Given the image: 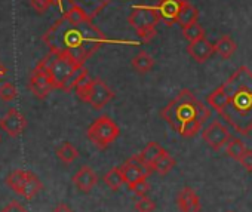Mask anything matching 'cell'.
Segmentation results:
<instances>
[{
    "mask_svg": "<svg viewBox=\"0 0 252 212\" xmlns=\"http://www.w3.org/2000/svg\"><path fill=\"white\" fill-rule=\"evenodd\" d=\"M208 104L240 135L252 131V71L239 67L208 95Z\"/></svg>",
    "mask_w": 252,
    "mask_h": 212,
    "instance_id": "1",
    "label": "cell"
},
{
    "mask_svg": "<svg viewBox=\"0 0 252 212\" xmlns=\"http://www.w3.org/2000/svg\"><path fill=\"white\" fill-rule=\"evenodd\" d=\"M42 40L49 51L67 55L79 65H85L86 60L108 42L104 33L95 27L92 21L71 24L64 17L43 34Z\"/></svg>",
    "mask_w": 252,
    "mask_h": 212,
    "instance_id": "2",
    "label": "cell"
},
{
    "mask_svg": "<svg viewBox=\"0 0 252 212\" xmlns=\"http://www.w3.org/2000/svg\"><path fill=\"white\" fill-rule=\"evenodd\" d=\"M160 116L177 134L190 138L200 132L203 123L211 118V110L191 91L183 89L166 107H163Z\"/></svg>",
    "mask_w": 252,
    "mask_h": 212,
    "instance_id": "3",
    "label": "cell"
},
{
    "mask_svg": "<svg viewBox=\"0 0 252 212\" xmlns=\"http://www.w3.org/2000/svg\"><path fill=\"white\" fill-rule=\"evenodd\" d=\"M128 21H129L131 27L135 29L140 39L144 43H147L156 36V26L159 24L160 17H159V12L156 8L138 5L131 9Z\"/></svg>",
    "mask_w": 252,
    "mask_h": 212,
    "instance_id": "4",
    "label": "cell"
},
{
    "mask_svg": "<svg viewBox=\"0 0 252 212\" xmlns=\"http://www.w3.org/2000/svg\"><path fill=\"white\" fill-rule=\"evenodd\" d=\"M119 134H120L119 126L108 116L98 118L88 128V132H86L89 141L101 150L107 149L111 143H114L117 140Z\"/></svg>",
    "mask_w": 252,
    "mask_h": 212,
    "instance_id": "5",
    "label": "cell"
},
{
    "mask_svg": "<svg viewBox=\"0 0 252 212\" xmlns=\"http://www.w3.org/2000/svg\"><path fill=\"white\" fill-rule=\"evenodd\" d=\"M6 184L24 199H33L43 188V184L37 178V175L29 171H21V169L9 174L6 178Z\"/></svg>",
    "mask_w": 252,
    "mask_h": 212,
    "instance_id": "6",
    "label": "cell"
},
{
    "mask_svg": "<svg viewBox=\"0 0 252 212\" xmlns=\"http://www.w3.org/2000/svg\"><path fill=\"white\" fill-rule=\"evenodd\" d=\"M202 138L212 150L218 151L230 141L231 137H230V132L227 131V128L221 122L214 121L203 129Z\"/></svg>",
    "mask_w": 252,
    "mask_h": 212,
    "instance_id": "7",
    "label": "cell"
},
{
    "mask_svg": "<svg viewBox=\"0 0 252 212\" xmlns=\"http://www.w3.org/2000/svg\"><path fill=\"white\" fill-rule=\"evenodd\" d=\"M113 98H114V92L101 79H92L88 99H86L88 104H91L95 110H101Z\"/></svg>",
    "mask_w": 252,
    "mask_h": 212,
    "instance_id": "8",
    "label": "cell"
},
{
    "mask_svg": "<svg viewBox=\"0 0 252 212\" xmlns=\"http://www.w3.org/2000/svg\"><path fill=\"white\" fill-rule=\"evenodd\" d=\"M80 67H83V65H79L70 57L60 55L58 60L55 61V64L52 65V68L49 70V76H51V80H52L54 86L55 88H61L63 83L71 76V73L74 70L80 68Z\"/></svg>",
    "mask_w": 252,
    "mask_h": 212,
    "instance_id": "9",
    "label": "cell"
},
{
    "mask_svg": "<svg viewBox=\"0 0 252 212\" xmlns=\"http://www.w3.org/2000/svg\"><path fill=\"white\" fill-rule=\"evenodd\" d=\"M27 121L17 109H11L2 119H0V129L5 131L9 137H18L24 132Z\"/></svg>",
    "mask_w": 252,
    "mask_h": 212,
    "instance_id": "10",
    "label": "cell"
},
{
    "mask_svg": "<svg viewBox=\"0 0 252 212\" xmlns=\"http://www.w3.org/2000/svg\"><path fill=\"white\" fill-rule=\"evenodd\" d=\"M29 88L37 98H45L49 95V92L55 86H54L48 71H43V70L34 67V70L32 71V76H30Z\"/></svg>",
    "mask_w": 252,
    "mask_h": 212,
    "instance_id": "11",
    "label": "cell"
},
{
    "mask_svg": "<svg viewBox=\"0 0 252 212\" xmlns=\"http://www.w3.org/2000/svg\"><path fill=\"white\" fill-rule=\"evenodd\" d=\"M181 6H183V0H159L156 9L159 12L160 20H163L166 26H174L177 24Z\"/></svg>",
    "mask_w": 252,
    "mask_h": 212,
    "instance_id": "12",
    "label": "cell"
},
{
    "mask_svg": "<svg viewBox=\"0 0 252 212\" xmlns=\"http://www.w3.org/2000/svg\"><path fill=\"white\" fill-rule=\"evenodd\" d=\"M215 52V46L208 40V39H199V40H196V42H191V43H189V46H187V54L196 61V62H199V64H202V62H205V61H208L211 57H212V54Z\"/></svg>",
    "mask_w": 252,
    "mask_h": 212,
    "instance_id": "13",
    "label": "cell"
},
{
    "mask_svg": "<svg viewBox=\"0 0 252 212\" xmlns=\"http://www.w3.org/2000/svg\"><path fill=\"white\" fill-rule=\"evenodd\" d=\"M177 206L181 212H200V200L193 188L184 187L177 196Z\"/></svg>",
    "mask_w": 252,
    "mask_h": 212,
    "instance_id": "14",
    "label": "cell"
},
{
    "mask_svg": "<svg viewBox=\"0 0 252 212\" xmlns=\"http://www.w3.org/2000/svg\"><path fill=\"white\" fill-rule=\"evenodd\" d=\"M73 182L77 187V190L83 193H89L96 185L98 177L91 166H82L73 177Z\"/></svg>",
    "mask_w": 252,
    "mask_h": 212,
    "instance_id": "15",
    "label": "cell"
},
{
    "mask_svg": "<svg viewBox=\"0 0 252 212\" xmlns=\"http://www.w3.org/2000/svg\"><path fill=\"white\" fill-rule=\"evenodd\" d=\"M111 2L113 0H68V5L70 6L76 5V6L82 8L88 14V17L92 20Z\"/></svg>",
    "mask_w": 252,
    "mask_h": 212,
    "instance_id": "16",
    "label": "cell"
},
{
    "mask_svg": "<svg viewBox=\"0 0 252 212\" xmlns=\"http://www.w3.org/2000/svg\"><path fill=\"white\" fill-rule=\"evenodd\" d=\"M197 18H199L197 8L193 6L190 2H187V0H183V6H181V11L178 14L177 24H180L181 27H187L190 24L197 23Z\"/></svg>",
    "mask_w": 252,
    "mask_h": 212,
    "instance_id": "17",
    "label": "cell"
},
{
    "mask_svg": "<svg viewBox=\"0 0 252 212\" xmlns=\"http://www.w3.org/2000/svg\"><path fill=\"white\" fill-rule=\"evenodd\" d=\"M214 46H215V52L224 60H228L236 52V43L228 34L221 36Z\"/></svg>",
    "mask_w": 252,
    "mask_h": 212,
    "instance_id": "18",
    "label": "cell"
},
{
    "mask_svg": "<svg viewBox=\"0 0 252 212\" xmlns=\"http://www.w3.org/2000/svg\"><path fill=\"white\" fill-rule=\"evenodd\" d=\"M131 65L132 68H135L138 73L144 74V73H149L153 65H155V61L152 58V55H149L146 51H140L132 60H131Z\"/></svg>",
    "mask_w": 252,
    "mask_h": 212,
    "instance_id": "19",
    "label": "cell"
},
{
    "mask_svg": "<svg viewBox=\"0 0 252 212\" xmlns=\"http://www.w3.org/2000/svg\"><path fill=\"white\" fill-rule=\"evenodd\" d=\"M175 166V159L165 150L153 163V171L158 172L159 175H166L169 174Z\"/></svg>",
    "mask_w": 252,
    "mask_h": 212,
    "instance_id": "20",
    "label": "cell"
},
{
    "mask_svg": "<svg viewBox=\"0 0 252 212\" xmlns=\"http://www.w3.org/2000/svg\"><path fill=\"white\" fill-rule=\"evenodd\" d=\"M165 151V149L162 147V146H159L158 143H149L147 144V147L140 153V157H141V160L144 162V163H147L149 166H152L153 168V163H155V160L162 154Z\"/></svg>",
    "mask_w": 252,
    "mask_h": 212,
    "instance_id": "21",
    "label": "cell"
},
{
    "mask_svg": "<svg viewBox=\"0 0 252 212\" xmlns=\"http://www.w3.org/2000/svg\"><path fill=\"white\" fill-rule=\"evenodd\" d=\"M57 156L61 162L64 163H73L77 157H79V151L77 149L70 144V143H63L58 149H57Z\"/></svg>",
    "mask_w": 252,
    "mask_h": 212,
    "instance_id": "22",
    "label": "cell"
},
{
    "mask_svg": "<svg viewBox=\"0 0 252 212\" xmlns=\"http://www.w3.org/2000/svg\"><path fill=\"white\" fill-rule=\"evenodd\" d=\"M104 182L111 188V190H119L123 184H125V178H123V172L120 168H113L110 169L105 175H104Z\"/></svg>",
    "mask_w": 252,
    "mask_h": 212,
    "instance_id": "23",
    "label": "cell"
},
{
    "mask_svg": "<svg viewBox=\"0 0 252 212\" xmlns=\"http://www.w3.org/2000/svg\"><path fill=\"white\" fill-rule=\"evenodd\" d=\"M63 17H64L67 21H70L71 24H82V23H85V21H92V20L88 17V14H86L82 8H79V6H76V5L70 6V8L64 12Z\"/></svg>",
    "mask_w": 252,
    "mask_h": 212,
    "instance_id": "24",
    "label": "cell"
},
{
    "mask_svg": "<svg viewBox=\"0 0 252 212\" xmlns=\"http://www.w3.org/2000/svg\"><path fill=\"white\" fill-rule=\"evenodd\" d=\"M183 36L184 39L191 43V42H196L199 39H203L205 37V30L200 24L194 23V24H190L187 27H183Z\"/></svg>",
    "mask_w": 252,
    "mask_h": 212,
    "instance_id": "25",
    "label": "cell"
},
{
    "mask_svg": "<svg viewBox=\"0 0 252 212\" xmlns=\"http://www.w3.org/2000/svg\"><path fill=\"white\" fill-rule=\"evenodd\" d=\"M91 82H92V79L89 77V73H88V70H86V71L82 74V77L79 79V82H77V85H76V88H74L76 95H77L82 101H85V102H86V99H88Z\"/></svg>",
    "mask_w": 252,
    "mask_h": 212,
    "instance_id": "26",
    "label": "cell"
},
{
    "mask_svg": "<svg viewBox=\"0 0 252 212\" xmlns=\"http://www.w3.org/2000/svg\"><path fill=\"white\" fill-rule=\"evenodd\" d=\"M245 151H246V147H245V144H243L242 140H239V138H230V141H228V144H227V154H228L230 157L239 160L240 156H242Z\"/></svg>",
    "mask_w": 252,
    "mask_h": 212,
    "instance_id": "27",
    "label": "cell"
},
{
    "mask_svg": "<svg viewBox=\"0 0 252 212\" xmlns=\"http://www.w3.org/2000/svg\"><path fill=\"white\" fill-rule=\"evenodd\" d=\"M86 71V68H85V65L83 67H80V68H77V70H74L73 73H71V76L63 83V86L60 88V89H63V91H65V92H70V91H73L74 88H76V85H77V82H79V79L82 77V74Z\"/></svg>",
    "mask_w": 252,
    "mask_h": 212,
    "instance_id": "28",
    "label": "cell"
},
{
    "mask_svg": "<svg viewBox=\"0 0 252 212\" xmlns=\"http://www.w3.org/2000/svg\"><path fill=\"white\" fill-rule=\"evenodd\" d=\"M17 98V88L14 83L8 82L0 86V99L5 102H11Z\"/></svg>",
    "mask_w": 252,
    "mask_h": 212,
    "instance_id": "29",
    "label": "cell"
},
{
    "mask_svg": "<svg viewBox=\"0 0 252 212\" xmlns=\"http://www.w3.org/2000/svg\"><path fill=\"white\" fill-rule=\"evenodd\" d=\"M135 209L138 212H153L156 209V203L147 197V196H141L137 202H135Z\"/></svg>",
    "mask_w": 252,
    "mask_h": 212,
    "instance_id": "30",
    "label": "cell"
},
{
    "mask_svg": "<svg viewBox=\"0 0 252 212\" xmlns=\"http://www.w3.org/2000/svg\"><path fill=\"white\" fill-rule=\"evenodd\" d=\"M58 57H60V54H57V52H52V51H49V54L36 65L37 68H40V70H43V71H48L49 73V70L52 68V65L55 64V61L58 60Z\"/></svg>",
    "mask_w": 252,
    "mask_h": 212,
    "instance_id": "31",
    "label": "cell"
},
{
    "mask_svg": "<svg viewBox=\"0 0 252 212\" xmlns=\"http://www.w3.org/2000/svg\"><path fill=\"white\" fill-rule=\"evenodd\" d=\"M128 187H129V190H132L140 197L141 196H146L147 191L150 190V184L147 182V178H141V180H138L137 182H134V184H131Z\"/></svg>",
    "mask_w": 252,
    "mask_h": 212,
    "instance_id": "32",
    "label": "cell"
},
{
    "mask_svg": "<svg viewBox=\"0 0 252 212\" xmlns=\"http://www.w3.org/2000/svg\"><path fill=\"white\" fill-rule=\"evenodd\" d=\"M30 3L39 14H43L54 5V0H30Z\"/></svg>",
    "mask_w": 252,
    "mask_h": 212,
    "instance_id": "33",
    "label": "cell"
},
{
    "mask_svg": "<svg viewBox=\"0 0 252 212\" xmlns=\"http://www.w3.org/2000/svg\"><path fill=\"white\" fill-rule=\"evenodd\" d=\"M237 162H240V165H242L248 172H252V150L246 149V151L240 156V159H239Z\"/></svg>",
    "mask_w": 252,
    "mask_h": 212,
    "instance_id": "34",
    "label": "cell"
},
{
    "mask_svg": "<svg viewBox=\"0 0 252 212\" xmlns=\"http://www.w3.org/2000/svg\"><path fill=\"white\" fill-rule=\"evenodd\" d=\"M2 212H29V211L18 202H11Z\"/></svg>",
    "mask_w": 252,
    "mask_h": 212,
    "instance_id": "35",
    "label": "cell"
},
{
    "mask_svg": "<svg viewBox=\"0 0 252 212\" xmlns=\"http://www.w3.org/2000/svg\"><path fill=\"white\" fill-rule=\"evenodd\" d=\"M52 212H73V209L67 203H60V205L55 206V209Z\"/></svg>",
    "mask_w": 252,
    "mask_h": 212,
    "instance_id": "36",
    "label": "cell"
},
{
    "mask_svg": "<svg viewBox=\"0 0 252 212\" xmlns=\"http://www.w3.org/2000/svg\"><path fill=\"white\" fill-rule=\"evenodd\" d=\"M5 76H6V68L2 64H0V79H3Z\"/></svg>",
    "mask_w": 252,
    "mask_h": 212,
    "instance_id": "37",
    "label": "cell"
},
{
    "mask_svg": "<svg viewBox=\"0 0 252 212\" xmlns=\"http://www.w3.org/2000/svg\"><path fill=\"white\" fill-rule=\"evenodd\" d=\"M63 2H65V0H54V5H58L60 8H63Z\"/></svg>",
    "mask_w": 252,
    "mask_h": 212,
    "instance_id": "38",
    "label": "cell"
},
{
    "mask_svg": "<svg viewBox=\"0 0 252 212\" xmlns=\"http://www.w3.org/2000/svg\"><path fill=\"white\" fill-rule=\"evenodd\" d=\"M0 140H2V138H0Z\"/></svg>",
    "mask_w": 252,
    "mask_h": 212,
    "instance_id": "39",
    "label": "cell"
}]
</instances>
